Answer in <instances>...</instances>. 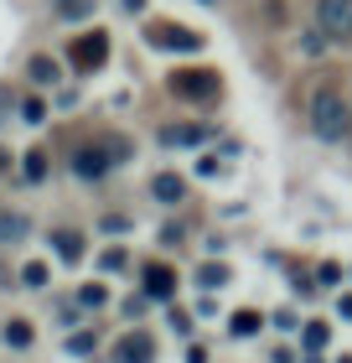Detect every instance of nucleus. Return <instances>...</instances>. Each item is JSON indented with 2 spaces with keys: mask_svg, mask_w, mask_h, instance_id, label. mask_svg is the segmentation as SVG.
<instances>
[{
  "mask_svg": "<svg viewBox=\"0 0 352 363\" xmlns=\"http://www.w3.org/2000/svg\"><path fill=\"white\" fill-rule=\"evenodd\" d=\"M311 130L322 140H342L352 130V104L337 94V89H316L311 94Z\"/></svg>",
  "mask_w": 352,
  "mask_h": 363,
  "instance_id": "nucleus-1",
  "label": "nucleus"
},
{
  "mask_svg": "<svg viewBox=\"0 0 352 363\" xmlns=\"http://www.w3.org/2000/svg\"><path fill=\"white\" fill-rule=\"evenodd\" d=\"M130 156V140H120V135H104V140H93V145H78L73 151V172L83 177V182H98L114 161H125Z\"/></svg>",
  "mask_w": 352,
  "mask_h": 363,
  "instance_id": "nucleus-2",
  "label": "nucleus"
},
{
  "mask_svg": "<svg viewBox=\"0 0 352 363\" xmlns=\"http://www.w3.org/2000/svg\"><path fill=\"white\" fill-rule=\"evenodd\" d=\"M316 26L327 42H352V0H316Z\"/></svg>",
  "mask_w": 352,
  "mask_h": 363,
  "instance_id": "nucleus-3",
  "label": "nucleus"
},
{
  "mask_svg": "<svg viewBox=\"0 0 352 363\" xmlns=\"http://www.w3.org/2000/svg\"><path fill=\"white\" fill-rule=\"evenodd\" d=\"M171 94L176 99H192V104L217 99V73H208V68H176L171 73Z\"/></svg>",
  "mask_w": 352,
  "mask_h": 363,
  "instance_id": "nucleus-4",
  "label": "nucleus"
},
{
  "mask_svg": "<svg viewBox=\"0 0 352 363\" xmlns=\"http://www.w3.org/2000/svg\"><path fill=\"white\" fill-rule=\"evenodd\" d=\"M104 62H109V37H104V31L73 42V68L78 73H93V68H104Z\"/></svg>",
  "mask_w": 352,
  "mask_h": 363,
  "instance_id": "nucleus-5",
  "label": "nucleus"
},
{
  "mask_svg": "<svg viewBox=\"0 0 352 363\" xmlns=\"http://www.w3.org/2000/svg\"><path fill=\"white\" fill-rule=\"evenodd\" d=\"M114 363H156V337L150 333H125L114 342Z\"/></svg>",
  "mask_w": 352,
  "mask_h": 363,
  "instance_id": "nucleus-6",
  "label": "nucleus"
},
{
  "mask_svg": "<svg viewBox=\"0 0 352 363\" xmlns=\"http://www.w3.org/2000/svg\"><path fill=\"white\" fill-rule=\"evenodd\" d=\"M150 42L156 47H176V52H197V47H203V37L187 31V26H150Z\"/></svg>",
  "mask_w": 352,
  "mask_h": 363,
  "instance_id": "nucleus-7",
  "label": "nucleus"
},
{
  "mask_svg": "<svg viewBox=\"0 0 352 363\" xmlns=\"http://www.w3.org/2000/svg\"><path fill=\"white\" fill-rule=\"evenodd\" d=\"M171 291H176V270H166V265H145V296L166 301Z\"/></svg>",
  "mask_w": 352,
  "mask_h": 363,
  "instance_id": "nucleus-8",
  "label": "nucleus"
},
{
  "mask_svg": "<svg viewBox=\"0 0 352 363\" xmlns=\"http://www.w3.org/2000/svg\"><path fill=\"white\" fill-rule=\"evenodd\" d=\"M52 244H57V259H62V265H78V259H83V234H78V228H57Z\"/></svg>",
  "mask_w": 352,
  "mask_h": 363,
  "instance_id": "nucleus-9",
  "label": "nucleus"
},
{
  "mask_svg": "<svg viewBox=\"0 0 352 363\" xmlns=\"http://www.w3.org/2000/svg\"><path fill=\"white\" fill-rule=\"evenodd\" d=\"M150 192H156L161 203H181V197H187V182H181L176 172H161L156 182H150Z\"/></svg>",
  "mask_w": 352,
  "mask_h": 363,
  "instance_id": "nucleus-10",
  "label": "nucleus"
},
{
  "mask_svg": "<svg viewBox=\"0 0 352 363\" xmlns=\"http://www.w3.org/2000/svg\"><path fill=\"white\" fill-rule=\"evenodd\" d=\"M197 140H208L203 125H166L161 130V145H197Z\"/></svg>",
  "mask_w": 352,
  "mask_h": 363,
  "instance_id": "nucleus-11",
  "label": "nucleus"
},
{
  "mask_svg": "<svg viewBox=\"0 0 352 363\" xmlns=\"http://www.w3.org/2000/svg\"><path fill=\"white\" fill-rule=\"evenodd\" d=\"M26 228H31V223H26V213L0 208V239H11V244H16V239H26Z\"/></svg>",
  "mask_w": 352,
  "mask_h": 363,
  "instance_id": "nucleus-12",
  "label": "nucleus"
},
{
  "mask_svg": "<svg viewBox=\"0 0 352 363\" xmlns=\"http://www.w3.org/2000/svg\"><path fill=\"white\" fill-rule=\"evenodd\" d=\"M6 342H11V348H31V322L26 317H11L6 322Z\"/></svg>",
  "mask_w": 352,
  "mask_h": 363,
  "instance_id": "nucleus-13",
  "label": "nucleus"
},
{
  "mask_svg": "<svg viewBox=\"0 0 352 363\" xmlns=\"http://www.w3.org/2000/svg\"><path fill=\"white\" fill-rule=\"evenodd\" d=\"M259 327H264L259 311H233V337H254Z\"/></svg>",
  "mask_w": 352,
  "mask_h": 363,
  "instance_id": "nucleus-14",
  "label": "nucleus"
},
{
  "mask_svg": "<svg viewBox=\"0 0 352 363\" xmlns=\"http://www.w3.org/2000/svg\"><path fill=\"white\" fill-rule=\"evenodd\" d=\"M62 21H78V16H93V0H57Z\"/></svg>",
  "mask_w": 352,
  "mask_h": 363,
  "instance_id": "nucleus-15",
  "label": "nucleus"
},
{
  "mask_svg": "<svg viewBox=\"0 0 352 363\" xmlns=\"http://www.w3.org/2000/svg\"><path fill=\"white\" fill-rule=\"evenodd\" d=\"M197 286H203V291L228 286V270H223V265H203V270H197Z\"/></svg>",
  "mask_w": 352,
  "mask_h": 363,
  "instance_id": "nucleus-16",
  "label": "nucleus"
},
{
  "mask_svg": "<svg viewBox=\"0 0 352 363\" xmlns=\"http://www.w3.org/2000/svg\"><path fill=\"white\" fill-rule=\"evenodd\" d=\"M31 78H37V84H57V62L52 57H31Z\"/></svg>",
  "mask_w": 352,
  "mask_h": 363,
  "instance_id": "nucleus-17",
  "label": "nucleus"
},
{
  "mask_svg": "<svg viewBox=\"0 0 352 363\" xmlns=\"http://www.w3.org/2000/svg\"><path fill=\"white\" fill-rule=\"evenodd\" d=\"M21 177H26V182H42V177H47V151H31L26 167H21Z\"/></svg>",
  "mask_w": 352,
  "mask_h": 363,
  "instance_id": "nucleus-18",
  "label": "nucleus"
},
{
  "mask_svg": "<svg viewBox=\"0 0 352 363\" xmlns=\"http://www.w3.org/2000/svg\"><path fill=\"white\" fill-rule=\"evenodd\" d=\"M21 120L26 125H42L47 120V104H42V99H21Z\"/></svg>",
  "mask_w": 352,
  "mask_h": 363,
  "instance_id": "nucleus-19",
  "label": "nucleus"
},
{
  "mask_svg": "<svg viewBox=\"0 0 352 363\" xmlns=\"http://www.w3.org/2000/svg\"><path fill=\"white\" fill-rule=\"evenodd\" d=\"M306 348H327V322H306Z\"/></svg>",
  "mask_w": 352,
  "mask_h": 363,
  "instance_id": "nucleus-20",
  "label": "nucleus"
},
{
  "mask_svg": "<svg viewBox=\"0 0 352 363\" xmlns=\"http://www.w3.org/2000/svg\"><path fill=\"white\" fill-rule=\"evenodd\" d=\"M21 280H26V286H47V265H42V259H31V265H21Z\"/></svg>",
  "mask_w": 352,
  "mask_h": 363,
  "instance_id": "nucleus-21",
  "label": "nucleus"
},
{
  "mask_svg": "<svg viewBox=\"0 0 352 363\" xmlns=\"http://www.w3.org/2000/svg\"><path fill=\"white\" fill-rule=\"evenodd\" d=\"M78 301H83V306H104V301H109V291H104V286H83V291H78Z\"/></svg>",
  "mask_w": 352,
  "mask_h": 363,
  "instance_id": "nucleus-22",
  "label": "nucleus"
},
{
  "mask_svg": "<svg viewBox=\"0 0 352 363\" xmlns=\"http://www.w3.org/2000/svg\"><path fill=\"white\" fill-rule=\"evenodd\" d=\"M68 348H73V353H93V348H98V337H93V333H73V337H68Z\"/></svg>",
  "mask_w": 352,
  "mask_h": 363,
  "instance_id": "nucleus-23",
  "label": "nucleus"
},
{
  "mask_svg": "<svg viewBox=\"0 0 352 363\" xmlns=\"http://www.w3.org/2000/svg\"><path fill=\"white\" fill-rule=\"evenodd\" d=\"M171 327H176V333H192V317L181 306H171Z\"/></svg>",
  "mask_w": 352,
  "mask_h": 363,
  "instance_id": "nucleus-24",
  "label": "nucleus"
},
{
  "mask_svg": "<svg viewBox=\"0 0 352 363\" xmlns=\"http://www.w3.org/2000/svg\"><path fill=\"white\" fill-rule=\"evenodd\" d=\"M125 265V250H104V270H120Z\"/></svg>",
  "mask_w": 352,
  "mask_h": 363,
  "instance_id": "nucleus-25",
  "label": "nucleus"
},
{
  "mask_svg": "<svg viewBox=\"0 0 352 363\" xmlns=\"http://www.w3.org/2000/svg\"><path fill=\"white\" fill-rule=\"evenodd\" d=\"M6 120H11V94L0 89V125H6Z\"/></svg>",
  "mask_w": 352,
  "mask_h": 363,
  "instance_id": "nucleus-26",
  "label": "nucleus"
},
{
  "mask_svg": "<svg viewBox=\"0 0 352 363\" xmlns=\"http://www.w3.org/2000/svg\"><path fill=\"white\" fill-rule=\"evenodd\" d=\"M6 167H11V156H6V151H0V172H6Z\"/></svg>",
  "mask_w": 352,
  "mask_h": 363,
  "instance_id": "nucleus-27",
  "label": "nucleus"
}]
</instances>
